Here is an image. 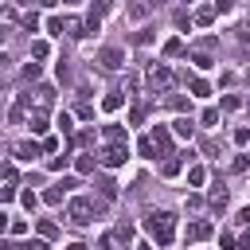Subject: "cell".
<instances>
[{"instance_id":"6","label":"cell","mask_w":250,"mask_h":250,"mask_svg":"<svg viewBox=\"0 0 250 250\" xmlns=\"http://www.w3.org/2000/svg\"><path fill=\"white\" fill-rule=\"evenodd\" d=\"M152 145L160 148V156H172V133H168L164 125H156V129H152Z\"/></svg>"},{"instance_id":"12","label":"cell","mask_w":250,"mask_h":250,"mask_svg":"<svg viewBox=\"0 0 250 250\" xmlns=\"http://www.w3.org/2000/svg\"><path fill=\"white\" fill-rule=\"evenodd\" d=\"M105 141L109 145H125V129L121 125H105Z\"/></svg>"},{"instance_id":"23","label":"cell","mask_w":250,"mask_h":250,"mask_svg":"<svg viewBox=\"0 0 250 250\" xmlns=\"http://www.w3.org/2000/svg\"><path fill=\"white\" fill-rule=\"evenodd\" d=\"M145 113H148V109H145V105H141V102H137V105H133V109H129V121H133V125H141V121H145Z\"/></svg>"},{"instance_id":"43","label":"cell","mask_w":250,"mask_h":250,"mask_svg":"<svg viewBox=\"0 0 250 250\" xmlns=\"http://www.w3.org/2000/svg\"><path fill=\"white\" fill-rule=\"evenodd\" d=\"M246 109H250V98H246Z\"/></svg>"},{"instance_id":"1","label":"cell","mask_w":250,"mask_h":250,"mask_svg":"<svg viewBox=\"0 0 250 250\" xmlns=\"http://www.w3.org/2000/svg\"><path fill=\"white\" fill-rule=\"evenodd\" d=\"M145 230H148L160 246H168V242L176 238V215H172V211H156V215L145 219Z\"/></svg>"},{"instance_id":"42","label":"cell","mask_w":250,"mask_h":250,"mask_svg":"<svg viewBox=\"0 0 250 250\" xmlns=\"http://www.w3.org/2000/svg\"><path fill=\"white\" fill-rule=\"evenodd\" d=\"M20 4H31V0H20Z\"/></svg>"},{"instance_id":"10","label":"cell","mask_w":250,"mask_h":250,"mask_svg":"<svg viewBox=\"0 0 250 250\" xmlns=\"http://www.w3.org/2000/svg\"><path fill=\"white\" fill-rule=\"evenodd\" d=\"M16 156L20 160H31V156H39V145L35 141H23V145H16Z\"/></svg>"},{"instance_id":"7","label":"cell","mask_w":250,"mask_h":250,"mask_svg":"<svg viewBox=\"0 0 250 250\" xmlns=\"http://www.w3.org/2000/svg\"><path fill=\"white\" fill-rule=\"evenodd\" d=\"M207 234H211V223L195 219V223H188V234H184V238H188V242H203Z\"/></svg>"},{"instance_id":"38","label":"cell","mask_w":250,"mask_h":250,"mask_svg":"<svg viewBox=\"0 0 250 250\" xmlns=\"http://www.w3.org/2000/svg\"><path fill=\"white\" fill-rule=\"evenodd\" d=\"M238 223H250V207H246V211H242V215H238Z\"/></svg>"},{"instance_id":"28","label":"cell","mask_w":250,"mask_h":250,"mask_svg":"<svg viewBox=\"0 0 250 250\" xmlns=\"http://www.w3.org/2000/svg\"><path fill=\"white\" fill-rule=\"evenodd\" d=\"M98 188H102V195H105V199H113V195H117V184H113V180H102Z\"/></svg>"},{"instance_id":"22","label":"cell","mask_w":250,"mask_h":250,"mask_svg":"<svg viewBox=\"0 0 250 250\" xmlns=\"http://www.w3.org/2000/svg\"><path fill=\"white\" fill-rule=\"evenodd\" d=\"M180 51H184V43H180V39H168V43H164V55H168V59H176Z\"/></svg>"},{"instance_id":"41","label":"cell","mask_w":250,"mask_h":250,"mask_svg":"<svg viewBox=\"0 0 250 250\" xmlns=\"http://www.w3.org/2000/svg\"><path fill=\"white\" fill-rule=\"evenodd\" d=\"M137 250H148V246H137Z\"/></svg>"},{"instance_id":"2","label":"cell","mask_w":250,"mask_h":250,"mask_svg":"<svg viewBox=\"0 0 250 250\" xmlns=\"http://www.w3.org/2000/svg\"><path fill=\"white\" fill-rule=\"evenodd\" d=\"M94 211H98V207H94L90 199H70V207H66V219H70L74 227H86Z\"/></svg>"},{"instance_id":"4","label":"cell","mask_w":250,"mask_h":250,"mask_svg":"<svg viewBox=\"0 0 250 250\" xmlns=\"http://www.w3.org/2000/svg\"><path fill=\"white\" fill-rule=\"evenodd\" d=\"M125 156H129L125 145H109V148H102V164H105V168H121Z\"/></svg>"},{"instance_id":"18","label":"cell","mask_w":250,"mask_h":250,"mask_svg":"<svg viewBox=\"0 0 250 250\" xmlns=\"http://www.w3.org/2000/svg\"><path fill=\"white\" fill-rule=\"evenodd\" d=\"M51 98H55L51 86H39V90H35V102H39V105H51Z\"/></svg>"},{"instance_id":"36","label":"cell","mask_w":250,"mask_h":250,"mask_svg":"<svg viewBox=\"0 0 250 250\" xmlns=\"http://www.w3.org/2000/svg\"><path fill=\"white\" fill-rule=\"evenodd\" d=\"M234 141H238V145H250V129H238V133H234Z\"/></svg>"},{"instance_id":"9","label":"cell","mask_w":250,"mask_h":250,"mask_svg":"<svg viewBox=\"0 0 250 250\" xmlns=\"http://www.w3.org/2000/svg\"><path fill=\"white\" fill-rule=\"evenodd\" d=\"M148 8H152L148 0H129V4H125V12H129L133 20H145V16H148Z\"/></svg>"},{"instance_id":"25","label":"cell","mask_w":250,"mask_h":250,"mask_svg":"<svg viewBox=\"0 0 250 250\" xmlns=\"http://www.w3.org/2000/svg\"><path fill=\"white\" fill-rule=\"evenodd\" d=\"M160 172H164V176H180V160H172V156H168V160L160 164Z\"/></svg>"},{"instance_id":"21","label":"cell","mask_w":250,"mask_h":250,"mask_svg":"<svg viewBox=\"0 0 250 250\" xmlns=\"http://www.w3.org/2000/svg\"><path fill=\"white\" fill-rule=\"evenodd\" d=\"M211 20H215V8H203V12H195V23H199V27H207Z\"/></svg>"},{"instance_id":"31","label":"cell","mask_w":250,"mask_h":250,"mask_svg":"<svg viewBox=\"0 0 250 250\" xmlns=\"http://www.w3.org/2000/svg\"><path fill=\"white\" fill-rule=\"evenodd\" d=\"M47 31H51V35H62V20L51 16V20H47Z\"/></svg>"},{"instance_id":"37","label":"cell","mask_w":250,"mask_h":250,"mask_svg":"<svg viewBox=\"0 0 250 250\" xmlns=\"http://www.w3.org/2000/svg\"><path fill=\"white\" fill-rule=\"evenodd\" d=\"M215 8H219V12H230V8H234V0H215Z\"/></svg>"},{"instance_id":"32","label":"cell","mask_w":250,"mask_h":250,"mask_svg":"<svg viewBox=\"0 0 250 250\" xmlns=\"http://www.w3.org/2000/svg\"><path fill=\"white\" fill-rule=\"evenodd\" d=\"M191 62H195V66H199V70H207V66H215V62H211V55H195V59H191Z\"/></svg>"},{"instance_id":"35","label":"cell","mask_w":250,"mask_h":250,"mask_svg":"<svg viewBox=\"0 0 250 250\" xmlns=\"http://www.w3.org/2000/svg\"><path fill=\"white\" fill-rule=\"evenodd\" d=\"M20 199H23V207H27V211H35V203H39V199H35V195H31V191H23V195H20Z\"/></svg>"},{"instance_id":"11","label":"cell","mask_w":250,"mask_h":250,"mask_svg":"<svg viewBox=\"0 0 250 250\" xmlns=\"http://www.w3.org/2000/svg\"><path fill=\"white\" fill-rule=\"evenodd\" d=\"M172 129H176L180 137H191V133H195V125H191V117H176V121H172Z\"/></svg>"},{"instance_id":"15","label":"cell","mask_w":250,"mask_h":250,"mask_svg":"<svg viewBox=\"0 0 250 250\" xmlns=\"http://www.w3.org/2000/svg\"><path fill=\"white\" fill-rule=\"evenodd\" d=\"M35 230H39L43 238H55V234H59V227H55L51 219H39V223H35Z\"/></svg>"},{"instance_id":"20","label":"cell","mask_w":250,"mask_h":250,"mask_svg":"<svg viewBox=\"0 0 250 250\" xmlns=\"http://www.w3.org/2000/svg\"><path fill=\"white\" fill-rule=\"evenodd\" d=\"M8 250H47V238L39 234V238H31L27 246H8Z\"/></svg>"},{"instance_id":"40","label":"cell","mask_w":250,"mask_h":250,"mask_svg":"<svg viewBox=\"0 0 250 250\" xmlns=\"http://www.w3.org/2000/svg\"><path fill=\"white\" fill-rule=\"evenodd\" d=\"M152 4H168V0H152Z\"/></svg>"},{"instance_id":"19","label":"cell","mask_w":250,"mask_h":250,"mask_svg":"<svg viewBox=\"0 0 250 250\" xmlns=\"http://www.w3.org/2000/svg\"><path fill=\"white\" fill-rule=\"evenodd\" d=\"M47 129V113L39 109V113H31V133H43Z\"/></svg>"},{"instance_id":"14","label":"cell","mask_w":250,"mask_h":250,"mask_svg":"<svg viewBox=\"0 0 250 250\" xmlns=\"http://www.w3.org/2000/svg\"><path fill=\"white\" fill-rule=\"evenodd\" d=\"M137 152H141V156H148V160H156V152H160V148L152 145V137H145V141L137 145Z\"/></svg>"},{"instance_id":"30","label":"cell","mask_w":250,"mask_h":250,"mask_svg":"<svg viewBox=\"0 0 250 250\" xmlns=\"http://www.w3.org/2000/svg\"><path fill=\"white\" fill-rule=\"evenodd\" d=\"M23 230H27L23 219H12V223H8V234H23Z\"/></svg>"},{"instance_id":"29","label":"cell","mask_w":250,"mask_h":250,"mask_svg":"<svg viewBox=\"0 0 250 250\" xmlns=\"http://www.w3.org/2000/svg\"><path fill=\"white\" fill-rule=\"evenodd\" d=\"M66 31H70V35H74V39H82V35H86V27H82V23H78V20H70V23H66Z\"/></svg>"},{"instance_id":"26","label":"cell","mask_w":250,"mask_h":250,"mask_svg":"<svg viewBox=\"0 0 250 250\" xmlns=\"http://www.w3.org/2000/svg\"><path fill=\"white\" fill-rule=\"evenodd\" d=\"M203 180H207V172H203V168H191V172H188V184H191V188H199Z\"/></svg>"},{"instance_id":"34","label":"cell","mask_w":250,"mask_h":250,"mask_svg":"<svg viewBox=\"0 0 250 250\" xmlns=\"http://www.w3.org/2000/svg\"><path fill=\"white\" fill-rule=\"evenodd\" d=\"M219 121V109H203V125H215Z\"/></svg>"},{"instance_id":"13","label":"cell","mask_w":250,"mask_h":250,"mask_svg":"<svg viewBox=\"0 0 250 250\" xmlns=\"http://www.w3.org/2000/svg\"><path fill=\"white\" fill-rule=\"evenodd\" d=\"M121 102H125L121 94H105V98H102V109H105V113H113V109H121Z\"/></svg>"},{"instance_id":"3","label":"cell","mask_w":250,"mask_h":250,"mask_svg":"<svg viewBox=\"0 0 250 250\" xmlns=\"http://www.w3.org/2000/svg\"><path fill=\"white\" fill-rule=\"evenodd\" d=\"M98 62H102L105 70H121V66H125V51H121V47H102V51H98Z\"/></svg>"},{"instance_id":"27","label":"cell","mask_w":250,"mask_h":250,"mask_svg":"<svg viewBox=\"0 0 250 250\" xmlns=\"http://www.w3.org/2000/svg\"><path fill=\"white\" fill-rule=\"evenodd\" d=\"M47 51H51V47H47L43 39H35V43H31V55H35V59H47Z\"/></svg>"},{"instance_id":"39","label":"cell","mask_w":250,"mask_h":250,"mask_svg":"<svg viewBox=\"0 0 250 250\" xmlns=\"http://www.w3.org/2000/svg\"><path fill=\"white\" fill-rule=\"evenodd\" d=\"M62 4H78V0H62Z\"/></svg>"},{"instance_id":"5","label":"cell","mask_w":250,"mask_h":250,"mask_svg":"<svg viewBox=\"0 0 250 250\" xmlns=\"http://www.w3.org/2000/svg\"><path fill=\"white\" fill-rule=\"evenodd\" d=\"M148 86H152V90H160V94H164V90H172V70H168V66H152Z\"/></svg>"},{"instance_id":"24","label":"cell","mask_w":250,"mask_h":250,"mask_svg":"<svg viewBox=\"0 0 250 250\" xmlns=\"http://www.w3.org/2000/svg\"><path fill=\"white\" fill-rule=\"evenodd\" d=\"M94 164H98V160H94L90 152H82V156H78V172H94Z\"/></svg>"},{"instance_id":"33","label":"cell","mask_w":250,"mask_h":250,"mask_svg":"<svg viewBox=\"0 0 250 250\" xmlns=\"http://www.w3.org/2000/svg\"><path fill=\"white\" fill-rule=\"evenodd\" d=\"M23 78H39V62H27L23 66Z\"/></svg>"},{"instance_id":"8","label":"cell","mask_w":250,"mask_h":250,"mask_svg":"<svg viewBox=\"0 0 250 250\" xmlns=\"http://www.w3.org/2000/svg\"><path fill=\"white\" fill-rule=\"evenodd\" d=\"M207 199H211V207H215V211H223V207H227V199H230V191H227V188H223V184H215V188H211V195H207Z\"/></svg>"},{"instance_id":"17","label":"cell","mask_w":250,"mask_h":250,"mask_svg":"<svg viewBox=\"0 0 250 250\" xmlns=\"http://www.w3.org/2000/svg\"><path fill=\"white\" fill-rule=\"evenodd\" d=\"M191 94H195V98H207V94H211V86H207L203 78H191Z\"/></svg>"},{"instance_id":"16","label":"cell","mask_w":250,"mask_h":250,"mask_svg":"<svg viewBox=\"0 0 250 250\" xmlns=\"http://www.w3.org/2000/svg\"><path fill=\"white\" fill-rule=\"evenodd\" d=\"M62 191H66V188H62V184H55V188H47V191H43V199H47V203H62Z\"/></svg>"}]
</instances>
